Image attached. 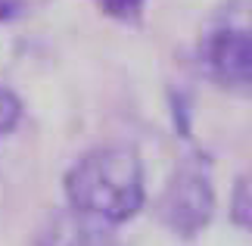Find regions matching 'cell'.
Here are the masks:
<instances>
[{
    "mask_svg": "<svg viewBox=\"0 0 252 246\" xmlns=\"http://www.w3.org/2000/svg\"><path fill=\"white\" fill-rule=\"evenodd\" d=\"M63 193L72 215L100 228H115L147 206V172L131 146H94L65 169Z\"/></svg>",
    "mask_w": 252,
    "mask_h": 246,
    "instance_id": "obj_1",
    "label": "cell"
},
{
    "mask_svg": "<svg viewBox=\"0 0 252 246\" xmlns=\"http://www.w3.org/2000/svg\"><path fill=\"white\" fill-rule=\"evenodd\" d=\"M159 224L181 240H193L215 218V184H212L206 165L190 159L181 162L168 175L162 190L153 203Z\"/></svg>",
    "mask_w": 252,
    "mask_h": 246,
    "instance_id": "obj_2",
    "label": "cell"
},
{
    "mask_svg": "<svg viewBox=\"0 0 252 246\" xmlns=\"http://www.w3.org/2000/svg\"><path fill=\"white\" fill-rule=\"evenodd\" d=\"M199 66L212 84L221 91L243 94L252 91V25L249 22H224L202 35L199 41Z\"/></svg>",
    "mask_w": 252,
    "mask_h": 246,
    "instance_id": "obj_3",
    "label": "cell"
},
{
    "mask_svg": "<svg viewBox=\"0 0 252 246\" xmlns=\"http://www.w3.org/2000/svg\"><path fill=\"white\" fill-rule=\"evenodd\" d=\"M91 3L100 9L103 16L115 19V22L140 25L143 22V13H147V6H150V0H91Z\"/></svg>",
    "mask_w": 252,
    "mask_h": 246,
    "instance_id": "obj_4",
    "label": "cell"
},
{
    "mask_svg": "<svg viewBox=\"0 0 252 246\" xmlns=\"http://www.w3.org/2000/svg\"><path fill=\"white\" fill-rule=\"evenodd\" d=\"M230 218L252 234V175H243L230 193Z\"/></svg>",
    "mask_w": 252,
    "mask_h": 246,
    "instance_id": "obj_5",
    "label": "cell"
},
{
    "mask_svg": "<svg viewBox=\"0 0 252 246\" xmlns=\"http://www.w3.org/2000/svg\"><path fill=\"white\" fill-rule=\"evenodd\" d=\"M25 115V103L9 84H0V137L13 134Z\"/></svg>",
    "mask_w": 252,
    "mask_h": 246,
    "instance_id": "obj_6",
    "label": "cell"
},
{
    "mask_svg": "<svg viewBox=\"0 0 252 246\" xmlns=\"http://www.w3.org/2000/svg\"><path fill=\"white\" fill-rule=\"evenodd\" d=\"M19 13H22V0H0V25L13 22Z\"/></svg>",
    "mask_w": 252,
    "mask_h": 246,
    "instance_id": "obj_7",
    "label": "cell"
},
{
    "mask_svg": "<svg viewBox=\"0 0 252 246\" xmlns=\"http://www.w3.org/2000/svg\"><path fill=\"white\" fill-rule=\"evenodd\" d=\"M53 246H91V240L84 237V234H78V237H69V240H60V243H53Z\"/></svg>",
    "mask_w": 252,
    "mask_h": 246,
    "instance_id": "obj_8",
    "label": "cell"
}]
</instances>
